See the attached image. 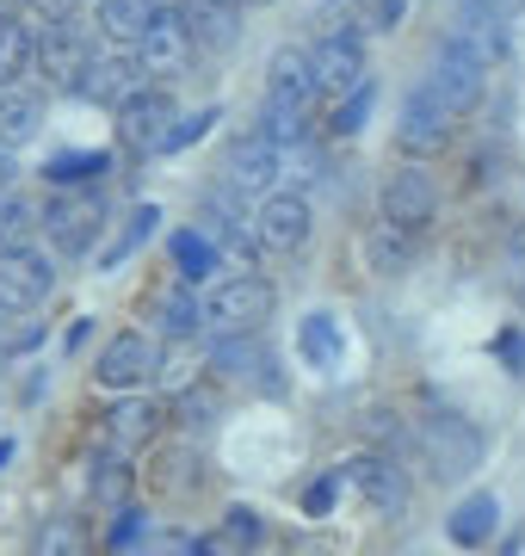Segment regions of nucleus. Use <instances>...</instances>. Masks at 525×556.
<instances>
[{
    "mask_svg": "<svg viewBox=\"0 0 525 556\" xmlns=\"http://www.w3.org/2000/svg\"><path fill=\"white\" fill-rule=\"evenodd\" d=\"M421 457L433 464V477L439 482H464L476 464H483V433L470 427L464 415H451V408H433L421 415Z\"/></svg>",
    "mask_w": 525,
    "mask_h": 556,
    "instance_id": "1",
    "label": "nucleus"
},
{
    "mask_svg": "<svg viewBox=\"0 0 525 556\" xmlns=\"http://www.w3.org/2000/svg\"><path fill=\"white\" fill-rule=\"evenodd\" d=\"M93 43L75 20H43V31L31 38V75H43V87H81Z\"/></svg>",
    "mask_w": 525,
    "mask_h": 556,
    "instance_id": "2",
    "label": "nucleus"
},
{
    "mask_svg": "<svg viewBox=\"0 0 525 556\" xmlns=\"http://www.w3.org/2000/svg\"><path fill=\"white\" fill-rule=\"evenodd\" d=\"M266 316H272V285L254 273L222 278L217 291L204 298V328H217V334H254Z\"/></svg>",
    "mask_w": 525,
    "mask_h": 556,
    "instance_id": "3",
    "label": "nucleus"
},
{
    "mask_svg": "<svg viewBox=\"0 0 525 556\" xmlns=\"http://www.w3.org/2000/svg\"><path fill=\"white\" fill-rule=\"evenodd\" d=\"M43 236L56 241V254H87L93 236L105 229V199L87 186V192H56V199L38 211Z\"/></svg>",
    "mask_w": 525,
    "mask_h": 556,
    "instance_id": "4",
    "label": "nucleus"
},
{
    "mask_svg": "<svg viewBox=\"0 0 525 556\" xmlns=\"http://www.w3.org/2000/svg\"><path fill=\"white\" fill-rule=\"evenodd\" d=\"M483 75H488V62H483V56H470L464 43L445 38V43H439V56H433V75H426L421 87L445 105V112H451V118H458V112H470V105L483 100Z\"/></svg>",
    "mask_w": 525,
    "mask_h": 556,
    "instance_id": "5",
    "label": "nucleus"
},
{
    "mask_svg": "<svg viewBox=\"0 0 525 556\" xmlns=\"http://www.w3.org/2000/svg\"><path fill=\"white\" fill-rule=\"evenodd\" d=\"M192 31H185V20L174 13V7H155L149 13V25H142V38H137V62H142V75H162V80H174V75H185L192 68Z\"/></svg>",
    "mask_w": 525,
    "mask_h": 556,
    "instance_id": "6",
    "label": "nucleus"
},
{
    "mask_svg": "<svg viewBox=\"0 0 525 556\" xmlns=\"http://www.w3.org/2000/svg\"><path fill=\"white\" fill-rule=\"evenodd\" d=\"M56 285V266L25 241V248H0V303L7 309H38Z\"/></svg>",
    "mask_w": 525,
    "mask_h": 556,
    "instance_id": "7",
    "label": "nucleus"
},
{
    "mask_svg": "<svg viewBox=\"0 0 525 556\" xmlns=\"http://www.w3.org/2000/svg\"><path fill=\"white\" fill-rule=\"evenodd\" d=\"M155 371H162V346L142 334V328L105 340V353H100V383L105 390H142Z\"/></svg>",
    "mask_w": 525,
    "mask_h": 556,
    "instance_id": "8",
    "label": "nucleus"
},
{
    "mask_svg": "<svg viewBox=\"0 0 525 556\" xmlns=\"http://www.w3.org/2000/svg\"><path fill=\"white\" fill-rule=\"evenodd\" d=\"M174 118H180V105H174L167 87H137V93L118 105V137L130 142V149H162Z\"/></svg>",
    "mask_w": 525,
    "mask_h": 556,
    "instance_id": "9",
    "label": "nucleus"
},
{
    "mask_svg": "<svg viewBox=\"0 0 525 556\" xmlns=\"http://www.w3.org/2000/svg\"><path fill=\"white\" fill-rule=\"evenodd\" d=\"M346 477H353V489L364 495V507H371V514H384V519H402L408 514V477L389 464L384 452H359Z\"/></svg>",
    "mask_w": 525,
    "mask_h": 556,
    "instance_id": "10",
    "label": "nucleus"
},
{
    "mask_svg": "<svg viewBox=\"0 0 525 556\" xmlns=\"http://www.w3.org/2000/svg\"><path fill=\"white\" fill-rule=\"evenodd\" d=\"M254 241H260L266 254H297L309 241V204L304 192H272L260 204V217H254Z\"/></svg>",
    "mask_w": 525,
    "mask_h": 556,
    "instance_id": "11",
    "label": "nucleus"
},
{
    "mask_svg": "<svg viewBox=\"0 0 525 556\" xmlns=\"http://www.w3.org/2000/svg\"><path fill=\"white\" fill-rule=\"evenodd\" d=\"M396 142H402L414 161L439 155L445 142H451V112H445L426 87H414V93H408V105H402V124H396Z\"/></svg>",
    "mask_w": 525,
    "mask_h": 556,
    "instance_id": "12",
    "label": "nucleus"
},
{
    "mask_svg": "<svg viewBox=\"0 0 525 556\" xmlns=\"http://www.w3.org/2000/svg\"><path fill=\"white\" fill-rule=\"evenodd\" d=\"M451 43H464L470 56L495 62V56L507 50V7H501V0H458Z\"/></svg>",
    "mask_w": 525,
    "mask_h": 556,
    "instance_id": "13",
    "label": "nucleus"
},
{
    "mask_svg": "<svg viewBox=\"0 0 525 556\" xmlns=\"http://www.w3.org/2000/svg\"><path fill=\"white\" fill-rule=\"evenodd\" d=\"M433 204H439V192H433L426 167H402V174H389V186H384V223L421 236L426 217H433Z\"/></svg>",
    "mask_w": 525,
    "mask_h": 556,
    "instance_id": "14",
    "label": "nucleus"
},
{
    "mask_svg": "<svg viewBox=\"0 0 525 556\" xmlns=\"http://www.w3.org/2000/svg\"><path fill=\"white\" fill-rule=\"evenodd\" d=\"M229 192H266L272 179H279V142L266 137V130H254V137H235V149H229Z\"/></svg>",
    "mask_w": 525,
    "mask_h": 556,
    "instance_id": "15",
    "label": "nucleus"
},
{
    "mask_svg": "<svg viewBox=\"0 0 525 556\" xmlns=\"http://www.w3.org/2000/svg\"><path fill=\"white\" fill-rule=\"evenodd\" d=\"M210 365H217V378H235V383H272V353H266L260 328L254 334H217L210 346Z\"/></svg>",
    "mask_w": 525,
    "mask_h": 556,
    "instance_id": "16",
    "label": "nucleus"
},
{
    "mask_svg": "<svg viewBox=\"0 0 525 556\" xmlns=\"http://www.w3.org/2000/svg\"><path fill=\"white\" fill-rule=\"evenodd\" d=\"M266 100H279V105H309V100H316V62H309V50H297V43L272 50V68H266Z\"/></svg>",
    "mask_w": 525,
    "mask_h": 556,
    "instance_id": "17",
    "label": "nucleus"
},
{
    "mask_svg": "<svg viewBox=\"0 0 525 556\" xmlns=\"http://www.w3.org/2000/svg\"><path fill=\"white\" fill-rule=\"evenodd\" d=\"M162 420H167V408L162 402H118L112 415H105V439H112V452H142V445H155V433H162Z\"/></svg>",
    "mask_w": 525,
    "mask_h": 556,
    "instance_id": "18",
    "label": "nucleus"
},
{
    "mask_svg": "<svg viewBox=\"0 0 525 556\" xmlns=\"http://www.w3.org/2000/svg\"><path fill=\"white\" fill-rule=\"evenodd\" d=\"M137 87H142V62H130V56H93L75 93H87L93 105H124Z\"/></svg>",
    "mask_w": 525,
    "mask_h": 556,
    "instance_id": "19",
    "label": "nucleus"
},
{
    "mask_svg": "<svg viewBox=\"0 0 525 556\" xmlns=\"http://www.w3.org/2000/svg\"><path fill=\"white\" fill-rule=\"evenodd\" d=\"M309 62H316V93H353V87L364 80V50H359V38H328Z\"/></svg>",
    "mask_w": 525,
    "mask_h": 556,
    "instance_id": "20",
    "label": "nucleus"
},
{
    "mask_svg": "<svg viewBox=\"0 0 525 556\" xmlns=\"http://www.w3.org/2000/svg\"><path fill=\"white\" fill-rule=\"evenodd\" d=\"M38 124H43L38 93H25V87H0V149L31 142V137H38Z\"/></svg>",
    "mask_w": 525,
    "mask_h": 556,
    "instance_id": "21",
    "label": "nucleus"
},
{
    "mask_svg": "<svg viewBox=\"0 0 525 556\" xmlns=\"http://www.w3.org/2000/svg\"><path fill=\"white\" fill-rule=\"evenodd\" d=\"M167 254H174V273H180L185 285H199V278L217 273V241L204 236V229H180V236L167 241Z\"/></svg>",
    "mask_w": 525,
    "mask_h": 556,
    "instance_id": "22",
    "label": "nucleus"
},
{
    "mask_svg": "<svg viewBox=\"0 0 525 556\" xmlns=\"http://www.w3.org/2000/svg\"><path fill=\"white\" fill-rule=\"evenodd\" d=\"M155 316H162V334L185 340V334H199V328H204V303H199V291L167 285L162 298H155Z\"/></svg>",
    "mask_w": 525,
    "mask_h": 556,
    "instance_id": "23",
    "label": "nucleus"
},
{
    "mask_svg": "<svg viewBox=\"0 0 525 556\" xmlns=\"http://www.w3.org/2000/svg\"><path fill=\"white\" fill-rule=\"evenodd\" d=\"M149 13H155V0H100V38L105 43H137Z\"/></svg>",
    "mask_w": 525,
    "mask_h": 556,
    "instance_id": "24",
    "label": "nucleus"
},
{
    "mask_svg": "<svg viewBox=\"0 0 525 556\" xmlns=\"http://www.w3.org/2000/svg\"><path fill=\"white\" fill-rule=\"evenodd\" d=\"M495 519H501V501L495 495H470L464 507H458V514L445 519V532H451V544H483L488 532H495Z\"/></svg>",
    "mask_w": 525,
    "mask_h": 556,
    "instance_id": "25",
    "label": "nucleus"
},
{
    "mask_svg": "<svg viewBox=\"0 0 525 556\" xmlns=\"http://www.w3.org/2000/svg\"><path fill=\"white\" fill-rule=\"evenodd\" d=\"M31 236H38V204L13 186H0V248H25Z\"/></svg>",
    "mask_w": 525,
    "mask_h": 556,
    "instance_id": "26",
    "label": "nucleus"
},
{
    "mask_svg": "<svg viewBox=\"0 0 525 556\" xmlns=\"http://www.w3.org/2000/svg\"><path fill=\"white\" fill-rule=\"evenodd\" d=\"M185 31H192V43H235V20H229V0H192L180 13Z\"/></svg>",
    "mask_w": 525,
    "mask_h": 556,
    "instance_id": "27",
    "label": "nucleus"
},
{
    "mask_svg": "<svg viewBox=\"0 0 525 556\" xmlns=\"http://www.w3.org/2000/svg\"><path fill=\"white\" fill-rule=\"evenodd\" d=\"M364 248H371V266H377V273H402L408 260H414V229L377 223V229L364 236Z\"/></svg>",
    "mask_w": 525,
    "mask_h": 556,
    "instance_id": "28",
    "label": "nucleus"
},
{
    "mask_svg": "<svg viewBox=\"0 0 525 556\" xmlns=\"http://www.w3.org/2000/svg\"><path fill=\"white\" fill-rule=\"evenodd\" d=\"M20 75H31V31L0 13V87H20Z\"/></svg>",
    "mask_w": 525,
    "mask_h": 556,
    "instance_id": "29",
    "label": "nucleus"
},
{
    "mask_svg": "<svg viewBox=\"0 0 525 556\" xmlns=\"http://www.w3.org/2000/svg\"><path fill=\"white\" fill-rule=\"evenodd\" d=\"M130 482H137V470L118 457H93V470H87V489H93V501H105V507H124L130 501Z\"/></svg>",
    "mask_w": 525,
    "mask_h": 556,
    "instance_id": "30",
    "label": "nucleus"
},
{
    "mask_svg": "<svg viewBox=\"0 0 525 556\" xmlns=\"http://www.w3.org/2000/svg\"><path fill=\"white\" fill-rule=\"evenodd\" d=\"M297 346H304V358L309 365H316V371H334V365H341V328H334V321L328 316H309L304 328H297Z\"/></svg>",
    "mask_w": 525,
    "mask_h": 556,
    "instance_id": "31",
    "label": "nucleus"
},
{
    "mask_svg": "<svg viewBox=\"0 0 525 556\" xmlns=\"http://www.w3.org/2000/svg\"><path fill=\"white\" fill-rule=\"evenodd\" d=\"M105 167H112V155H105V149H68V155H56L43 174L56 179V186H93Z\"/></svg>",
    "mask_w": 525,
    "mask_h": 556,
    "instance_id": "32",
    "label": "nucleus"
},
{
    "mask_svg": "<svg viewBox=\"0 0 525 556\" xmlns=\"http://www.w3.org/2000/svg\"><path fill=\"white\" fill-rule=\"evenodd\" d=\"M31 556H87V526L81 519H43L38 544H31Z\"/></svg>",
    "mask_w": 525,
    "mask_h": 556,
    "instance_id": "33",
    "label": "nucleus"
},
{
    "mask_svg": "<svg viewBox=\"0 0 525 556\" xmlns=\"http://www.w3.org/2000/svg\"><path fill=\"white\" fill-rule=\"evenodd\" d=\"M155 223H162V211H155V204H137V211H130V223H124V236L105 248V266H124V260L142 248V241L155 236Z\"/></svg>",
    "mask_w": 525,
    "mask_h": 556,
    "instance_id": "34",
    "label": "nucleus"
},
{
    "mask_svg": "<svg viewBox=\"0 0 525 556\" xmlns=\"http://www.w3.org/2000/svg\"><path fill=\"white\" fill-rule=\"evenodd\" d=\"M149 482H155L162 495H185V489L199 482V452H167V457H155Z\"/></svg>",
    "mask_w": 525,
    "mask_h": 556,
    "instance_id": "35",
    "label": "nucleus"
},
{
    "mask_svg": "<svg viewBox=\"0 0 525 556\" xmlns=\"http://www.w3.org/2000/svg\"><path fill=\"white\" fill-rule=\"evenodd\" d=\"M266 137L279 142V149H297V142L309 137V130H304V105H279V100H266Z\"/></svg>",
    "mask_w": 525,
    "mask_h": 556,
    "instance_id": "36",
    "label": "nucleus"
},
{
    "mask_svg": "<svg viewBox=\"0 0 525 556\" xmlns=\"http://www.w3.org/2000/svg\"><path fill=\"white\" fill-rule=\"evenodd\" d=\"M371 100H377V93H371V87H353V93H346V105L341 112H334V130H341V137H353V130H364V118H371Z\"/></svg>",
    "mask_w": 525,
    "mask_h": 556,
    "instance_id": "37",
    "label": "nucleus"
},
{
    "mask_svg": "<svg viewBox=\"0 0 525 556\" xmlns=\"http://www.w3.org/2000/svg\"><path fill=\"white\" fill-rule=\"evenodd\" d=\"M210 118H217V112H192V118H174V130L162 137V155H180V149H192V142L210 130Z\"/></svg>",
    "mask_w": 525,
    "mask_h": 556,
    "instance_id": "38",
    "label": "nucleus"
},
{
    "mask_svg": "<svg viewBox=\"0 0 525 556\" xmlns=\"http://www.w3.org/2000/svg\"><path fill=\"white\" fill-rule=\"evenodd\" d=\"M222 538H229V544H254V538H260V519H254V507H229V519H222Z\"/></svg>",
    "mask_w": 525,
    "mask_h": 556,
    "instance_id": "39",
    "label": "nucleus"
},
{
    "mask_svg": "<svg viewBox=\"0 0 525 556\" xmlns=\"http://www.w3.org/2000/svg\"><path fill=\"white\" fill-rule=\"evenodd\" d=\"M137 556H192V538H180V532H149Z\"/></svg>",
    "mask_w": 525,
    "mask_h": 556,
    "instance_id": "40",
    "label": "nucleus"
},
{
    "mask_svg": "<svg viewBox=\"0 0 525 556\" xmlns=\"http://www.w3.org/2000/svg\"><path fill=\"white\" fill-rule=\"evenodd\" d=\"M507 285H513V291L525 298V229L507 241Z\"/></svg>",
    "mask_w": 525,
    "mask_h": 556,
    "instance_id": "41",
    "label": "nucleus"
},
{
    "mask_svg": "<svg viewBox=\"0 0 525 556\" xmlns=\"http://www.w3.org/2000/svg\"><path fill=\"white\" fill-rule=\"evenodd\" d=\"M210 408H217L210 390H185V396H180V420H185V427H192V420H210Z\"/></svg>",
    "mask_w": 525,
    "mask_h": 556,
    "instance_id": "42",
    "label": "nucleus"
},
{
    "mask_svg": "<svg viewBox=\"0 0 525 556\" xmlns=\"http://www.w3.org/2000/svg\"><path fill=\"white\" fill-rule=\"evenodd\" d=\"M402 7L408 0H371V25H377V31H396V25H402Z\"/></svg>",
    "mask_w": 525,
    "mask_h": 556,
    "instance_id": "43",
    "label": "nucleus"
},
{
    "mask_svg": "<svg viewBox=\"0 0 525 556\" xmlns=\"http://www.w3.org/2000/svg\"><path fill=\"white\" fill-rule=\"evenodd\" d=\"M364 433H371V439H389V445H402V427H396V415H384V408L364 420Z\"/></svg>",
    "mask_w": 525,
    "mask_h": 556,
    "instance_id": "44",
    "label": "nucleus"
},
{
    "mask_svg": "<svg viewBox=\"0 0 525 556\" xmlns=\"http://www.w3.org/2000/svg\"><path fill=\"white\" fill-rule=\"evenodd\" d=\"M20 7H31L38 20H68V13H75L81 0H20Z\"/></svg>",
    "mask_w": 525,
    "mask_h": 556,
    "instance_id": "45",
    "label": "nucleus"
},
{
    "mask_svg": "<svg viewBox=\"0 0 525 556\" xmlns=\"http://www.w3.org/2000/svg\"><path fill=\"white\" fill-rule=\"evenodd\" d=\"M137 526H142V519L124 507V519H118V532H112V544H118V551H124V544H137Z\"/></svg>",
    "mask_w": 525,
    "mask_h": 556,
    "instance_id": "46",
    "label": "nucleus"
},
{
    "mask_svg": "<svg viewBox=\"0 0 525 556\" xmlns=\"http://www.w3.org/2000/svg\"><path fill=\"white\" fill-rule=\"evenodd\" d=\"M501 358L513 365V371H525V340H520V334H507V340H501Z\"/></svg>",
    "mask_w": 525,
    "mask_h": 556,
    "instance_id": "47",
    "label": "nucleus"
},
{
    "mask_svg": "<svg viewBox=\"0 0 525 556\" xmlns=\"http://www.w3.org/2000/svg\"><path fill=\"white\" fill-rule=\"evenodd\" d=\"M328 507H334V482H316L309 489V514H328Z\"/></svg>",
    "mask_w": 525,
    "mask_h": 556,
    "instance_id": "48",
    "label": "nucleus"
},
{
    "mask_svg": "<svg viewBox=\"0 0 525 556\" xmlns=\"http://www.w3.org/2000/svg\"><path fill=\"white\" fill-rule=\"evenodd\" d=\"M192 556H222V544H217V538H199V544H192Z\"/></svg>",
    "mask_w": 525,
    "mask_h": 556,
    "instance_id": "49",
    "label": "nucleus"
},
{
    "mask_svg": "<svg viewBox=\"0 0 525 556\" xmlns=\"http://www.w3.org/2000/svg\"><path fill=\"white\" fill-rule=\"evenodd\" d=\"M7 179H13V155H7V149H0V186H7Z\"/></svg>",
    "mask_w": 525,
    "mask_h": 556,
    "instance_id": "50",
    "label": "nucleus"
},
{
    "mask_svg": "<svg viewBox=\"0 0 525 556\" xmlns=\"http://www.w3.org/2000/svg\"><path fill=\"white\" fill-rule=\"evenodd\" d=\"M7 457H13V439H0V470H7Z\"/></svg>",
    "mask_w": 525,
    "mask_h": 556,
    "instance_id": "51",
    "label": "nucleus"
},
{
    "mask_svg": "<svg viewBox=\"0 0 525 556\" xmlns=\"http://www.w3.org/2000/svg\"><path fill=\"white\" fill-rule=\"evenodd\" d=\"M13 316H20V309H7V303H0V328H7V321H13Z\"/></svg>",
    "mask_w": 525,
    "mask_h": 556,
    "instance_id": "52",
    "label": "nucleus"
},
{
    "mask_svg": "<svg viewBox=\"0 0 525 556\" xmlns=\"http://www.w3.org/2000/svg\"><path fill=\"white\" fill-rule=\"evenodd\" d=\"M501 7H507V13H513V7H525V0H501Z\"/></svg>",
    "mask_w": 525,
    "mask_h": 556,
    "instance_id": "53",
    "label": "nucleus"
},
{
    "mask_svg": "<svg viewBox=\"0 0 525 556\" xmlns=\"http://www.w3.org/2000/svg\"><path fill=\"white\" fill-rule=\"evenodd\" d=\"M229 7H235V0H229Z\"/></svg>",
    "mask_w": 525,
    "mask_h": 556,
    "instance_id": "54",
    "label": "nucleus"
}]
</instances>
